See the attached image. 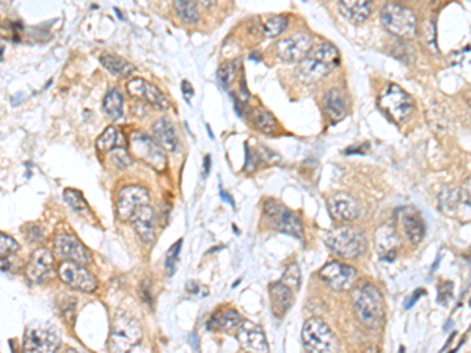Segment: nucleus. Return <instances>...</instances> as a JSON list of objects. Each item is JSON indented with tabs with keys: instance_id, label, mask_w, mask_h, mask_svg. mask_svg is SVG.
<instances>
[{
	"instance_id": "1",
	"label": "nucleus",
	"mask_w": 471,
	"mask_h": 353,
	"mask_svg": "<svg viewBox=\"0 0 471 353\" xmlns=\"http://www.w3.org/2000/svg\"><path fill=\"white\" fill-rule=\"evenodd\" d=\"M339 60L337 47L330 43H321L316 47H311L310 54L299 63L297 74L305 84H316L332 73L333 68L339 64Z\"/></svg>"
},
{
	"instance_id": "2",
	"label": "nucleus",
	"mask_w": 471,
	"mask_h": 353,
	"mask_svg": "<svg viewBox=\"0 0 471 353\" xmlns=\"http://www.w3.org/2000/svg\"><path fill=\"white\" fill-rule=\"evenodd\" d=\"M357 319L368 329H379L384 322V297L375 286L364 282L352 292Z\"/></svg>"
},
{
	"instance_id": "3",
	"label": "nucleus",
	"mask_w": 471,
	"mask_h": 353,
	"mask_svg": "<svg viewBox=\"0 0 471 353\" xmlns=\"http://www.w3.org/2000/svg\"><path fill=\"white\" fill-rule=\"evenodd\" d=\"M323 242L335 255L343 259H357L368 248L366 235L353 226H338L323 234Z\"/></svg>"
},
{
	"instance_id": "4",
	"label": "nucleus",
	"mask_w": 471,
	"mask_h": 353,
	"mask_svg": "<svg viewBox=\"0 0 471 353\" xmlns=\"http://www.w3.org/2000/svg\"><path fill=\"white\" fill-rule=\"evenodd\" d=\"M380 19L384 27L394 37L410 39L418 30L416 16L410 8L396 2H388L380 11Z\"/></svg>"
},
{
	"instance_id": "5",
	"label": "nucleus",
	"mask_w": 471,
	"mask_h": 353,
	"mask_svg": "<svg viewBox=\"0 0 471 353\" xmlns=\"http://www.w3.org/2000/svg\"><path fill=\"white\" fill-rule=\"evenodd\" d=\"M302 343L305 350L313 353H330L338 349L333 332L319 317H311L303 323Z\"/></svg>"
},
{
	"instance_id": "6",
	"label": "nucleus",
	"mask_w": 471,
	"mask_h": 353,
	"mask_svg": "<svg viewBox=\"0 0 471 353\" xmlns=\"http://www.w3.org/2000/svg\"><path fill=\"white\" fill-rule=\"evenodd\" d=\"M141 341V328L134 317L118 313L110 334V349L114 352H129Z\"/></svg>"
},
{
	"instance_id": "7",
	"label": "nucleus",
	"mask_w": 471,
	"mask_h": 353,
	"mask_svg": "<svg viewBox=\"0 0 471 353\" xmlns=\"http://www.w3.org/2000/svg\"><path fill=\"white\" fill-rule=\"evenodd\" d=\"M380 109L390 116L394 123H404L414 110V99L396 84H390L379 98Z\"/></svg>"
},
{
	"instance_id": "8",
	"label": "nucleus",
	"mask_w": 471,
	"mask_h": 353,
	"mask_svg": "<svg viewBox=\"0 0 471 353\" xmlns=\"http://www.w3.org/2000/svg\"><path fill=\"white\" fill-rule=\"evenodd\" d=\"M131 148L135 157L148 163L154 170L162 172L167 168V157L163 154L162 146L154 138L141 132H135L131 137Z\"/></svg>"
},
{
	"instance_id": "9",
	"label": "nucleus",
	"mask_w": 471,
	"mask_h": 353,
	"mask_svg": "<svg viewBox=\"0 0 471 353\" xmlns=\"http://www.w3.org/2000/svg\"><path fill=\"white\" fill-rule=\"evenodd\" d=\"M264 212L272 221V225L278 229L280 233L294 235L297 239H303V225L300 217L290 209H286L285 206L278 204L274 199H269L264 206Z\"/></svg>"
},
{
	"instance_id": "10",
	"label": "nucleus",
	"mask_w": 471,
	"mask_h": 353,
	"mask_svg": "<svg viewBox=\"0 0 471 353\" xmlns=\"http://www.w3.org/2000/svg\"><path fill=\"white\" fill-rule=\"evenodd\" d=\"M58 278H60L64 284L69 286L71 289L80 291V292H93L96 289L98 281L94 278V275L90 270L84 267V264L80 266V262L75 261H63L58 266Z\"/></svg>"
},
{
	"instance_id": "11",
	"label": "nucleus",
	"mask_w": 471,
	"mask_h": 353,
	"mask_svg": "<svg viewBox=\"0 0 471 353\" xmlns=\"http://www.w3.org/2000/svg\"><path fill=\"white\" fill-rule=\"evenodd\" d=\"M311 47H313V38L308 33L300 32L280 39L275 46V52L281 62L300 63L310 54Z\"/></svg>"
},
{
	"instance_id": "12",
	"label": "nucleus",
	"mask_w": 471,
	"mask_h": 353,
	"mask_svg": "<svg viewBox=\"0 0 471 353\" xmlns=\"http://www.w3.org/2000/svg\"><path fill=\"white\" fill-rule=\"evenodd\" d=\"M54 248L57 251V256H60L63 259H69V261L80 262V264H84V266L93 261L90 250H88L74 234H69L66 231H60L55 234Z\"/></svg>"
},
{
	"instance_id": "13",
	"label": "nucleus",
	"mask_w": 471,
	"mask_h": 353,
	"mask_svg": "<svg viewBox=\"0 0 471 353\" xmlns=\"http://www.w3.org/2000/svg\"><path fill=\"white\" fill-rule=\"evenodd\" d=\"M150 204V193L146 188L140 185H126L121 188L116 201V212L121 220H131L135 210L141 206Z\"/></svg>"
},
{
	"instance_id": "14",
	"label": "nucleus",
	"mask_w": 471,
	"mask_h": 353,
	"mask_svg": "<svg viewBox=\"0 0 471 353\" xmlns=\"http://www.w3.org/2000/svg\"><path fill=\"white\" fill-rule=\"evenodd\" d=\"M319 276L322 281H326L327 284L335 291H346L350 289L353 282L358 278V272L350 266L341 264L337 261H332L323 266L319 270Z\"/></svg>"
},
{
	"instance_id": "15",
	"label": "nucleus",
	"mask_w": 471,
	"mask_h": 353,
	"mask_svg": "<svg viewBox=\"0 0 471 353\" xmlns=\"http://www.w3.org/2000/svg\"><path fill=\"white\" fill-rule=\"evenodd\" d=\"M60 345V338L51 328L30 327L24 339V352H54Z\"/></svg>"
},
{
	"instance_id": "16",
	"label": "nucleus",
	"mask_w": 471,
	"mask_h": 353,
	"mask_svg": "<svg viewBox=\"0 0 471 353\" xmlns=\"http://www.w3.org/2000/svg\"><path fill=\"white\" fill-rule=\"evenodd\" d=\"M398 221H399V228L400 231H402L404 237L409 240L410 244H420L423 237H424V233H426V228H424V221H423V217L420 212H418L415 208H402L398 210Z\"/></svg>"
},
{
	"instance_id": "17",
	"label": "nucleus",
	"mask_w": 471,
	"mask_h": 353,
	"mask_svg": "<svg viewBox=\"0 0 471 353\" xmlns=\"http://www.w3.org/2000/svg\"><path fill=\"white\" fill-rule=\"evenodd\" d=\"M328 212L335 220L341 223H349L357 220L362 214L358 201L349 193H337L328 199Z\"/></svg>"
},
{
	"instance_id": "18",
	"label": "nucleus",
	"mask_w": 471,
	"mask_h": 353,
	"mask_svg": "<svg viewBox=\"0 0 471 353\" xmlns=\"http://www.w3.org/2000/svg\"><path fill=\"white\" fill-rule=\"evenodd\" d=\"M127 93L129 96L135 99H141V101L151 104L156 109H167L168 101L165 98V94L159 90L156 85L150 84L143 79H132L127 82Z\"/></svg>"
},
{
	"instance_id": "19",
	"label": "nucleus",
	"mask_w": 471,
	"mask_h": 353,
	"mask_svg": "<svg viewBox=\"0 0 471 353\" xmlns=\"http://www.w3.org/2000/svg\"><path fill=\"white\" fill-rule=\"evenodd\" d=\"M54 272V256L47 248H38L33 251L30 261L27 264V278L32 282H44Z\"/></svg>"
},
{
	"instance_id": "20",
	"label": "nucleus",
	"mask_w": 471,
	"mask_h": 353,
	"mask_svg": "<svg viewBox=\"0 0 471 353\" xmlns=\"http://www.w3.org/2000/svg\"><path fill=\"white\" fill-rule=\"evenodd\" d=\"M238 339L242 349L249 352H269V344L263 328L250 320H242L238 328Z\"/></svg>"
},
{
	"instance_id": "21",
	"label": "nucleus",
	"mask_w": 471,
	"mask_h": 353,
	"mask_svg": "<svg viewBox=\"0 0 471 353\" xmlns=\"http://www.w3.org/2000/svg\"><path fill=\"white\" fill-rule=\"evenodd\" d=\"M132 226L135 233L139 234L141 242L146 245H151L156 239V214L154 209L150 204H145L135 210V214L131 217Z\"/></svg>"
},
{
	"instance_id": "22",
	"label": "nucleus",
	"mask_w": 471,
	"mask_h": 353,
	"mask_svg": "<svg viewBox=\"0 0 471 353\" xmlns=\"http://www.w3.org/2000/svg\"><path fill=\"white\" fill-rule=\"evenodd\" d=\"M294 291L290 284L280 280L272 282L269 286V296H270V309L276 317H281L287 313V309L292 306L294 302Z\"/></svg>"
},
{
	"instance_id": "23",
	"label": "nucleus",
	"mask_w": 471,
	"mask_h": 353,
	"mask_svg": "<svg viewBox=\"0 0 471 353\" xmlns=\"http://www.w3.org/2000/svg\"><path fill=\"white\" fill-rule=\"evenodd\" d=\"M375 245L382 261H393L398 255V235L390 226H382L375 235Z\"/></svg>"
},
{
	"instance_id": "24",
	"label": "nucleus",
	"mask_w": 471,
	"mask_h": 353,
	"mask_svg": "<svg viewBox=\"0 0 471 353\" xmlns=\"http://www.w3.org/2000/svg\"><path fill=\"white\" fill-rule=\"evenodd\" d=\"M339 11L349 21L360 24L373 13V0H339Z\"/></svg>"
},
{
	"instance_id": "25",
	"label": "nucleus",
	"mask_w": 471,
	"mask_h": 353,
	"mask_svg": "<svg viewBox=\"0 0 471 353\" xmlns=\"http://www.w3.org/2000/svg\"><path fill=\"white\" fill-rule=\"evenodd\" d=\"M240 323H242V319H240L238 311L233 308H225L211 317V320L208 322V328L217 329V332L233 333L238 332Z\"/></svg>"
},
{
	"instance_id": "26",
	"label": "nucleus",
	"mask_w": 471,
	"mask_h": 353,
	"mask_svg": "<svg viewBox=\"0 0 471 353\" xmlns=\"http://www.w3.org/2000/svg\"><path fill=\"white\" fill-rule=\"evenodd\" d=\"M323 104H326L327 115L333 123L341 121L347 115V101L346 94L339 88H330L323 96Z\"/></svg>"
},
{
	"instance_id": "27",
	"label": "nucleus",
	"mask_w": 471,
	"mask_h": 353,
	"mask_svg": "<svg viewBox=\"0 0 471 353\" xmlns=\"http://www.w3.org/2000/svg\"><path fill=\"white\" fill-rule=\"evenodd\" d=\"M152 134H154V140L163 150L176 151V148H178V135H176L173 125L167 118H161V120L156 121V125L152 126Z\"/></svg>"
},
{
	"instance_id": "28",
	"label": "nucleus",
	"mask_w": 471,
	"mask_h": 353,
	"mask_svg": "<svg viewBox=\"0 0 471 353\" xmlns=\"http://www.w3.org/2000/svg\"><path fill=\"white\" fill-rule=\"evenodd\" d=\"M454 217L463 223L471 221V178L465 179L462 185L459 187V198Z\"/></svg>"
},
{
	"instance_id": "29",
	"label": "nucleus",
	"mask_w": 471,
	"mask_h": 353,
	"mask_svg": "<svg viewBox=\"0 0 471 353\" xmlns=\"http://www.w3.org/2000/svg\"><path fill=\"white\" fill-rule=\"evenodd\" d=\"M125 146V135L121 131H118L115 126H110L99 135L96 140V148L101 152H109L112 150Z\"/></svg>"
},
{
	"instance_id": "30",
	"label": "nucleus",
	"mask_w": 471,
	"mask_h": 353,
	"mask_svg": "<svg viewBox=\"0 0 471 353\" xmlns=\"http://www.w3.org/2000/svg\"><path fill=\"white\" fill-rule=\"evenodd\" d=\"M101 64L110 74L116 75V78H126V75L134 73V66L131 63H127L125 58L114 54L101 55Z\"/></svg>"
},
{
	"instance_id": "31",
	"label": "nucleus",
	"mask_w": 471,
	"mask_h": 353,
	"mask_svg": "<svg viewBox=\"0 0 471 353\" xmlns=\"http://www.w3.org/2000/svg\"><path fill=\"white\" fill-rule=\"evenodd\" d=\"M457 198H459V187L456 185H446L441 188L438 195V208L445 215L454 217L457 208Z\"/></svg>"
},
{
	"instance_id": "32",
	"label": "nucleus",
	"mask_w": 471,
	"mask_h": 353,
	"mask_svg": "<svg viewBox=\"0 0 471 353\" xmlns=\"http://www.w3.org/2000/svg\"><path fill=\"white\" fill-rule=\"evenodd\" d=\"M103 110L105 115L114 118V120H118V118L123 116V96L116 88H112V90H109V93L105 94L103 101Z\"/></svg>"
},
{
	"instance_id": "33",
	"label": "nucleus",
	"mask_w": 471,
	"mask_h": 353,
	"mask_svg": "<svg viewBox=\"0 0 471 353\" xmlns=\"http://www.w3.org/2000/svg\"><path fill=\"white\" fill-rule=\"evenodd\" d=\"M287 17L286 16H272L264 24V35L267 38H276L286 30Z\"/></svg>"
},
{
	"instance_id": "34",
	"label": "nucleus",
	"mask_w": 471,
	"mask_h": 353,
	"mask_svg": "<svg viewBox=\"0 0 471 353\" xmlns=\"http://www.w3.org/2000/svg\"><path fill=\"white\" fill-rule=\"evenodd\" d=\"M255 125L259 131L264 134H275L278 129V123H276L275 116L267 110H259L255 120Z\"/></svg>"
},
{
	"instance_id": "35",
	"label": "nucleus",
	"mask_w": 471,
	"mask_h": 353,
	"mask_svg": "<svg viewBox=\"0 0 471 353\" xmlns=\"http://www.w3.org/2000/svg\"><path fill=\"white\" fill-rule=\"evenodd\" d=\"M239 69V60L236 62H226L223 63L220 69H219V80L223 87V90H228L229 85L233 84L234 80V75L238 73Z\"/></svg>"
},
{
	"instance_id": "36",
	"label": "nucleus",
	"mask_w": 471,
	"mask_h": 353,
	"mask_svg": "<svg viewBox=\"0 0 471 353\" xmlns=\"http://www.w3.org/2000/svg\"><path fill=\"white\" fill-rule=\"evenodd\" d=\"M64 199H66V203L71 209L78 210V212H84L88 210V204L85 201V198L80 195L78 190H73V188H68V190H64L63 193Z\"/></svg>"
},
{
	"instance_id": "37",
	"label": "nucleus",
	"mask_w": 471,
	"mask_h": 353,
	"mask_svg": "<svg viewBox=\"0 0 471 353\" xmlns=\"http://www.w3.org/2000/svg\"><path fill=\"white\" fill-rule=\"evenodd\" d=\"M283 281L286 282V284H290L294 291H299L300 287V270L297 267V264H291L290 267L286 269L285 275H283Z\"/></svg>"
},
{
	"instance_id": "38",
	"label": "nucleus",
	"mask_w": 471,
	"mask_h": 353,
	"mask_svg": "<svg viewBox=\"0 0 471 353\" xmlns=\"http://www.w3.org/2000/svg\"><path fill=\"white\" fill-rule=\"evenodd\" d=\"M17 250H19V244L13 237H10V235L3 233L0 234V255H2V257L13 255Z\"/></svg>"
},
{
	"instance_id": "39",
	"label": "nucleus",
	"mask_w": 471,
	"mask_h": 353,
	"mask_svg": "<svg viewBox=\"0 0 471 353\" xmlns=\"http://www.w3.org/2000/svg\"><path fill=\"white\" fill-rule=\"evenodd\" d=\"M181 246H182V239L178 240V242H176V244L172 246V248L168 250L167 256H165V267H167V269H173V267H175V264L178 262Z\"/></svg>"
},
{
	"instance_id": "40",
	"label": "nucleus",
	"mask_w": 471,
	"mask_h": 353,
	"mask_svg": "<svg viewBox=\"0 0 471 353\" xmlns=\"http://www.w3.org/2000/svg\"><path fill=\"white\" fill-rule=\"evenodd\" d=\"M181 88H182V91H184V93H186V96H187V99H190V96H192V94H193V90H192V85H190V84H188V82H187V80H184V82H182V85H181Z\"/></svg>"
},
{
	"instance_id": "41",
	"label": "nucleus",
	"mask_w": 471,
	"mask_h": 353,
	"mask_svg": "<svg viewBox=\"0 0 471 353\" xmlns=\"http://www.w3.org/2000/svg\"><path fill=\"white\" fill-rule=\"evenodd\" d=\"M423 293H424V291L418 289V291L414 293V296H411V298H410V300H407V305H405V308H410V306L415 303V300H416L418 297H420V296H423Z\"/></svg>"
},
{
	"instance_id": "42",
	"label": "nucleus",
	"mask_w": 471,
	"mask_h": 353,
	"mask_svg": "<svg viewBox=\"0 0 471 353\" xmlns=\"http://www.w3.org/2000/svg\"><path fill=\"white\" fill-rule=\"evenodd\" d=\"M199 3H202L204 8H211V7H214V5L217 3V0H199Z\"/></svg>"
},
{
	"instance_id": "43",
	"label": "nucleus",
	"mask_w": 471,
	"mask_h": 353,
	"mask_svg": "<svg viewBox=\"0 0 471 353\" xmlns=\"http://www.w3.org/2000/svg\"><path fill=\"white\" fill-rule=\"evenodd\" d=\"M204 173H209V167H211V157L208 156V157H206L204 159Z\"/></svg>"
},
{
	"instance_id": "44",
	"label": "nucleus",
	"mask_w": 471,
	"mask_h": 353,
	"mask_svg": "<svg viewBox=\"0 0 471 353\" xmlns=\"http://www.w3.org/2000/svg\"><path fill=\"white\" fill-rule=\"evenodd\" d=\"M8 259H5V257H2V272H5V270H8L10 269V266H8Z\"/></svg>"
},
{
	"instance_id": "45",
	"label": "nucleus",
	"mask_w": 471,
	"mask_h": 353,
	"mask_svg": "<svg viewBox=\"0 0 471 353\" xmlns=\"http://www.w3.org/2000/svg\"><path fill=\"white\" fill-rule=\"evenodd\" d=\"M465 101H467V104L471 107V90H468L467 93H465Z\"/></svg>"
},
{
	"instance_id": "46",
	"label": "nucleus",
	"mask_w": 471,
	"mask_h": 353,
	"mask_svg": "<svg viewBox=\"0 0 471 353\" xmlns=\"http://www.w3.org/2000/svg\"><path fill=\"white\" fill-rule=\"evenodd\" d=\"M470 305H471V302H470Z\"/></svg>"
}]
</instances>
